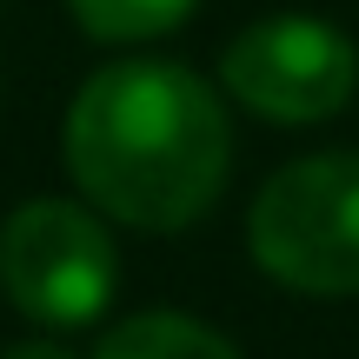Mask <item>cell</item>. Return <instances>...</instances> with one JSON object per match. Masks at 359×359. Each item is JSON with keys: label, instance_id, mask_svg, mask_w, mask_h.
I'll return each instance as SVG.
<instances>
[{"label": "cell", "instance_id": "3", "mask_svg": "<svg viewBox=\"0 0 359 359\" xmlns=\"http://www.w3.org/2000/svg\"><path fill=\"white\" fill-rule=\"evenodd\" d=\"M120 293L114 219L87 200L40 193L0 219V299L40 333H80Z\"/></svg>", "mask_w": 359, "mask_h": 359}, {"label": "cell", "instance_id": "1", "mask_svg": "<svg viewBox=\"0 0 359 359\" xmlns=\"http://www.w3.org/2000/svg\"><path fill=\"white\" fill-rule=\"evenodd\" d=\"M74 193L133 233H187L233 180L226 93L187 60L127 53L93 67L60 114Z\"/></svg>", "mask_w": 359, "mask_h": 359}, {"label": "cell", "instance_id": "6", "mask_svg": "<svg viewBox=\"0 0 359 359\" xmlns=\"http://www.w3.org/2000/svg\"><path fill=\"white\" fill-rule=\"evenodd\" d=\"M74 13V27L100 47H147V40H167L193 20L200 0H60Z\"/></svg>", "mask_w": 359, "mask_h": 359}, {"label": "cell", "instance_id": "4", "mask_svg": "<svg viewBox=\"0 0 359 359\" xmlns=\"http://www.w3.org/2000/svg\"><path fill=\"white\" fill-rule=\"evenodd\" d=\"M219 93L266 127H320L359 93V47L326 13H259L219 47Z\"/></svg>", "mask_w": 359, "mask_h": 359}, {"label": "cell", "instance_id": "2", "mask_svg": "<svg viewBox=\"0 0 359 359\" xmlns=\"http://www.w3.org/2000/svg\"><path fill=\"white\" fill-rule=\"evenodd\" d=\"M246 253L299 299H359V147L273 167L246 206Z\"/></svg>", "mask_w": 359, "mask_h": 359}, {"label": "cell", "instance_id": "7", "mask_svg": "<svg viewBox=\"0 0 359 359\" xmlns=\"http://www.w3.org/2000/svg\"><path fill=\"white\" fill-rule=\"evenodd\" d=\"M0 359H80V353L67 346L60 333H40V339H13V346L0 353Z\"/></svg>", "mask_w": 359, "mask_h": 359}, {"label": "cell", "instance_id": "5", "mask_svg": "<svg viewBox=\"0 0 359 359\" xmlns=\"http://www.w3.org/2000/svg\"><path fill=\"white\" fill-rule=\"evenodd\" d=\"M87 359H240V346L193 313L147 306V313H127L120 326H107V339Z\"/></svg>", "mask_w": 359, "mask_h": 359}]
</instances>
